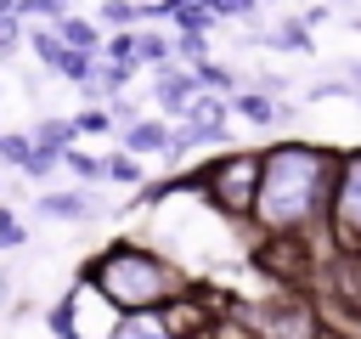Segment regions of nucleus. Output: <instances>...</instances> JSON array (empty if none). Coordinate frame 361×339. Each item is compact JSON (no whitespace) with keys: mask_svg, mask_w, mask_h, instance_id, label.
Wrapping results in <instances>:
<instances>
[{"mask_svg":"<svg viewBox=\"0 0 361 339\" xmlns=\"http://www.w3.org/2000/svg\"><path fill=\"white\" fill-rule=\"evenodd\" d=\"M322 192H327V153L288 141L259 158V186H254L248 215L271 232H293L322 209Z\"/></svg>","mask_w":361,"mask_h":339,"instance_id":"nucleus-1","label":"nucleus"},{"mask_svg":"<svg viewBox=\"0 0 361 339\" xmlns=\"http://www.w3.org/2000/svg\"><path fill=\"white\" fill-rule=\"evenodd\" d=\"M28 153H34V141H28V136H0V164L23 170V164H28Z\"/></svg>","mask_w":361,"mask_h":339,"instance_id":"nucleus-18","label":"nucleus"},{"mask_svg":"<svg viewBox=\"0 0 361 339\" xmlns=\"http://www.w3.org/2000/svg\"><path fill=\"white\" fill-rule=\"evenodd\" d=\"M102 181H118V186H135V181H141V164H135L130 153H107V158H102Z\"/></svg>","mask_w":361,"mask_h":339,"instance_id":"nucleus-13","label":"nucleus"},{"mask_svg":"<svg viewBox=\"0 0 361 339\" xmlns=\"http://www.w3.org/2000/svg\"><path fill=\"white\" fill-rule=\"evenodd\" d=\"M226 107H231V113H243L248 124H293V107H288V102H276V96H259V90H237Z\"/></svg>","mask_w":361,"mask_h":339,"instance_id":"nucleus-7","label":"nucleus"},{"mask_svg":"<svg viewBox=\"0 0 361 339\" xmlns=\"http://www.w3.org/2000/svg\"><path fill=\"white\" fill-rule=\"evenodd\" d=\"M17 17H45V28H51L68 17V0H17Z\"/></svg>","mask_w":361,"mask_h":339,"instance_id":"nucleus-15","label":"nucleus"},{"mask_svg":"<svg viewBox=\"0 0 361 339\" xmlns=\"http://www.w3.org/2000/svg\"><path fill=\"white\" fill-rule=\"evenodd\" d=\"M350 96H355V102H361V90H350Z\"/></svg>","mask_w":361,"mask_h":339,"instance_id":"nucleus-20","label":"nucleus"},{"mask_svg":"<svg viewBox=\"0 0 361 339\" xmlns=\"http://www.w3.org/2000/svg\"><path fill=\"white\" fill-rule=\"evenodd\" d=\"M135 17H141L135 0H102V11H96V23H102V28H118V34H124Z\"/></svg>","mask_w":361,"mask_h":339,"instance_id":"nucleus-12","label":"nucleus"},{"mask_svg":"<svg viewBox=\"0 0 361 339\" xmlns=\"http://www.w3.org/2000/svg\"><path fill=\"white\" fill-rule=\"evenodd\" d=\"M333 232L344 249H361V153L344 164V175L333 186Z\"/></svg>","mask_w":361,"mask_h":339,"instance_id":"nucleus-4","label":"nucleus"},{"mask_svg":"<svg viewBox=\"0 0 361 339\" xmlns=\"http://www.w3.org/2000/svg\"><path fill=\"white\" fill-rule=\"evenodd\" d=\"M113 339H175V333H169V322H164V316H152V311H135V316H118Z\"/></svg>","mask_w":361,"mask_h":339,"instance_id":"nucleus-10","label":"nucleus"},{"mask_svg":"<svg viewBox=\"0 0 361 339\" xmlns=\"http://www.w3.org/2000/svg\"><path fill=\"white\" fill-rule=\"evenodd\" d=\"M152 96H158V107L164 113H175V119H186V107H192V96H197V79H192V68H158L152 73Z\"/></svg>","mask_w":361,"mask_h":339,"instance_id":"nucleus-5","label":"nucleus"},{"mask_svg":"<svg viewBox=\"0 0 361 339\" xmlns=\"http://www.w3.org/2000/svg\"><path fill=\"white\" fill-rule=\"evenodd\" d=\"M259 0H209V17H254Z\"/></svg>","mask_w":361,"mask_h":339,"instance_id":"nucleus-19","label":"nucleus"},{"mask_svg":"<svg viewBox=\"0 0 361 339\" xmlns=\"http://www.w3.org/2000/svg\"><path fill=\"white\" fill-rule=\"evenodd\" d=\"M62 164L79 175V181H102V158H90V153H79V147H68L62 153Z\"/></svg>","mask_w":361,"mask_h":339,"instance_id":"nucleus-17","label":"nucleus"},{"mask_svg":"<svg viewBox=\"0 0 361 339\" xmlns=\"http://www.w3.org/2000/svg\"><path fill=\"white\" fill-rule=\"evenodd\" d=\"M130 56H135V62H147V68L158 73V68H169V62H175V40H169V34L141 28V34H135V45H130Z\"/></svg>","mask_w":361,"mask_h":339,"instance_id":"nucleus-9","label":"nucleus"},{"mask_svg":"<svg viewBox=\"0 0 361 339\" xmlns=\"http://www.w3.org/2000/svg\"><path fill=\"white\" fill-rule=\"evenodd\" d=\"M124 153H130V158L169 153V124H164V119H135V124L124 130Z\"/></svg>","mask_w":361,"mask_h":339,"instance_id":"nucleus-8","label":"nucleus"},{"mask_svg":"<svg viewBox=\"0 0 361 339\" xmlns=\"http://www.w3.org/2000/svg\"><path fill=\"white\" fill-rule=\"evenodd\" d=\"M265 45H282V51H310V34H305V23H282V28H271V34H259Z\"/></svg>","mask_w":361,"mask_h":339,"instance_id":"nucleus-14","label":"nucleus"},{"mask_svg":"<svg viewBox=\"0 0 361 339\" xmlns=\"http://www.w3.org/2000/svg\"><path fill=\"white\" fill-rule=\"evenodd\" d=\"M85 282L113 305V311H152V305H164L169 294H175V277L164 271V260L158 254H147V249H135V243H113L102 260H90L85 266Z\"/></svg>","mask_w":361,"mask_h":339,"instance_id":"nucleus-2","label":"nucleus"},{"mask_svg":"<svg viewBox=\"0 0 361 339\" xmlns=\"http://www.w3.org/2000/svg\"><path fill=\"white\" fill-rule=\"evenodd\" d=\"M28 141H34V147H45V153H56V158H62V153H68V147H73V124H68V119H39V124H34V136H28Z\"/></svg>","mask_w":361,"mask_h":339,"instance_id":"nucleus-11","label":"nucleus"},{"mask_svg":"<svg viewBox=\"0 0 361 339\" xmlns=\"http://www.w3.org/2000/svg\"><path fill=\"white\" fill-rule=\"evenodd\" d=\"M68 124H73V136H107V130H113V124H107V113H102V107H85V113H73V119H68Z\"/></svg>","mask_w":361,"mask_h":339,"instance_id":"nucleus-16","label":"nucleus"},{"mask_svg":"<svg viewBox=\"0 0 361 339\" xmlns=\"http://www.w3.org/2000/svg\"><path fill=\"white\" fill-rule=\"evenodd\" d=\"M197 186H209L226 215H248L254 209V186H259V158L254 153H231L209 175H197Z\"/></svg>","mask_w":361,"mask_h":339,"instance_id":"nucleus-3","label":"nucleus"},{"mask_svg":"<svg viewBox=\"0 0 361 339\" xmlns=\"http://www.w3.org/2000/svg\"><path fill=\"white\" fill-rule=\"evenodd\" d=\"M34 209L45 220H90V215H102V198L85 192V186H68V192H45Z\"/></svg>","mask_w":361,"mask_h":339,"instance_id":"nucleus-6","label":"nucleus"}]
</instances>
